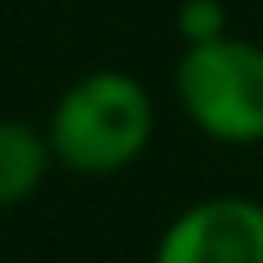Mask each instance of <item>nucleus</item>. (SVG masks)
<instances>
[{"mask_svg":"<svg viewBox=\"0 0 263 263\" xmlns=\"http://www.w3.org/2000/svg\"><path fill=\"white\" fill-rule=\"evenodd\" d=\"M42 129L55 166L92 180L120 176L148 157L157 139V102L139 74L102 65L60 88Z\"/></svg>","mask_w":263,"mask_h":263,"instance_id":"nucleus-1","label":"nucleus"},{"mask_svg":"<svg viewBox=\"0 0 263 263\" xmlns=\"http://www.w3.org/2000/svg\"><path fill=\"white\" fill-rule=\"evenodd\" d=\"M171 88L180 116L208 143L222 148L263 143V42L227 32L199 46H180Z\"/></svg>","mask_w":263,"mask_h":263,"instance_id":"nucleus-2","label":"nucleus"},{"mask_svg":"<svg viewBox=\"0 0 263 263\" xmlns=\"http://www.w3.org/2000/svg\"><path fill=\"white\" fill-rule=\"evenodd\" d=\"M153 263H263V199L217 190L185 203L157 231Z\"/></svg>","mask_w":263,"mask_h":263,"instance_id":"nucleus-3","label":"nucleus"},{"mask_svg":"<svg viewBox=\"0 0 263 263\" xmlns=\"http://www.w3.org/2000/svg\"><path fill=\"white\" fill-rule=\"evenodd\" d=\"M51 171L55 153L46 143V129L23 116H0V213L32 203Z\"/></svg>","mask_w":263,"mask_h":263,"instance_id":"nucleus-4","label":"nucleus"},{"mask_svg":"<svg viewBox=\"0 0 263 263\" xmlns=\"http://www.w3.org/2000/svg\"><path fill=\"white\" fill-rule=\"evenodd\" d=\"M231 32V14L222 0H180L176 5V37L180 46H199V42H213V37H227Z\"/></svg>","mask_w":263,"mask_h":263,"instance_id":"nucleus-5","label":"nucleus"}]
</instances>
